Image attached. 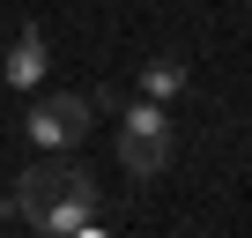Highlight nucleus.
Wrapping results in <instances>:
<instances>
[{
    "instance_id": "obj_2",
    "label": "nucleus",
    "mask_w": 252,
    "mask_h": 238,
    "mask_svg": "<svg viewBox=\"0 0 252 238\" xmlns=\"http://www.w3.org/2000/svg\"><path fill=\"white\" fill-rule=\"evenodd\" d=\"M178 157V127H171V112L163 104H134L119 119V164L134 171V179H163Z\"/></svg>"
},
{
    "instance_id": "obj_5",
    "label": "nucleus",
    "mask_w": 252,
    "mask_h": 238,
    "mask_svg": "<svg viewBox=\"0 0 252 238\" xmlns=\"http://www.w3.org/2000/svg\"><path fill=\"white\" fill-rule=\"evenodd\" d=\"M141 89H149V104H163V97L186 89V67H178V60H149V67H141Z\"/></svg>"
},
{
    "instance_id": "obj_3",
    "label": "nucleus",
    "mask_w": 252,
    "mask_h": 238,
    "mask_svg": "<svg viewBox=\"0 0 252 238\" xmlns=\"http://www.w3.org/2000/svg\"><path fill=\"white\" fill-rule=\"evenodd\" d=\"M89 127H96V112H89V97H74V89L37 97V104H30V119H23V134L37 142V157H67Z\"/></svg>"
},
{
    "instance_id": "obj_6",
    "label": "nucleus",
    "mask_w": 252,
    "mask_h": 238,
    "mask_svg": "<svg viewBox=\"0 0 252 238\" xmlns=\"http://www.w3.org/2000/svg\"><path fill=\"white\" fill-rule=\"evenodd\" d=\"M67 238H111V231H96V216H89V223H82V231H67Z\"/></svg>"
},
{
    "instance_id": "obj_7",
    "label": "nucleus",
    "mask_w": 252,
    "mask_h": 238,
    "mask_svg": "<svg viewBox=\"0 0 252 238\" xmlns=\"http://www.w3.org/2000/svg\"><path fill=\"white\" fill-rule=\"evenodd\" d=\"M37 238H60V231H37Z\"/></svg>"
},
{
    "instance_id": "obj_1",
    "label": "nucleus",
    "mask_w": 252,
    "mask_h": 238,
    "mask_svg": "<svg viewBox=\"0 0 252 238\" xmlns=\"http://www.w3.org/2000/svg\"><path fill=\"white\" fill-rule=\"evenodd\" d=\"M8 216L15 223H37V231H82L89 216H96V179L82 171V164H67V157H37L23 179H15V194H8Z\"/></svg>"
},
{
    "instance_id": "obj_4",
    "label": "nucleus",
    "mask_w": 252,
    "mask_h": 238,
    "mask_svg": "<svg viewBox=\"0 0 252 238\" xmlns=\"http://www.w3.org/2000/svg\"><path fill=\"white\" fill-rule=\"evenodd\" d=\"M45 67H52V52H45V38H37V30H23V38L8 45V67H0V75H8L15 89H37V82H45Z\"/></svg>"
}]
</instances>
